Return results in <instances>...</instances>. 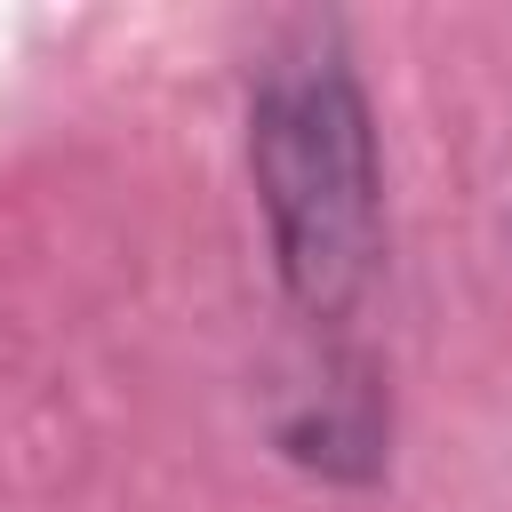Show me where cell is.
Here are the masks:
<instances>
[{"label":"cell","mask_w":512,"mask_h":512,"mask_svg":"<svg viewBox=\"0 0 512 512\" xmlns=\"http://www.w3.org/2000/svg\"><path fill=\"white\" fill-rule=\"evenodd\" d=\"M248 168L272 216L288 296L312 320H344L376 280L384 192H376L368 104L336 56H288L264 72L248 112Z\"/></svg>","instance_id":"cell-1"}]
</instances>
